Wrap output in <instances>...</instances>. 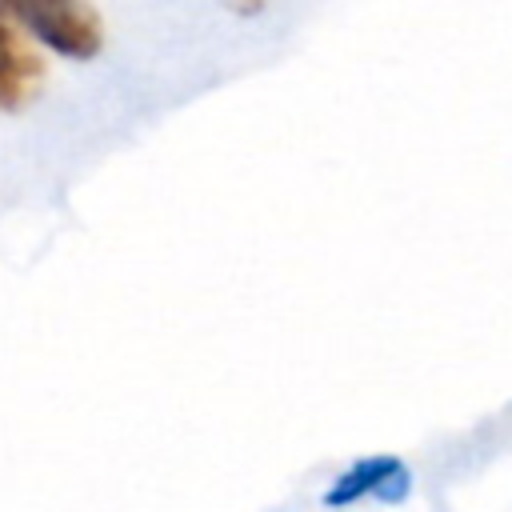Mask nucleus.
Masks as SVG:
<instances>
[{"mask_svg": "<svg viewBox=\"0 0 512 512\" xmlns=\"http://www.w3.org/2000/svg\"><path fill=\"white\" fill-rule=\"evenodd\" d=\"M44 76H48V64L40 48L0 4V108L20 112L24 104H32L36 92L44 88Z\"/></svg>", "mask_w": 512, "mask_h": 512, "instance_id": "nucleus-2", "label": "nucleus"}, {"mask_svg": "<svg viewBox=\"0 0 512 512\" xmlns=\"http://www.w3.org/2000/svg\"><path fill=\"white\" fill-rule=\"evenodd\" d=\"M4 12L32 40H44L48 48L72 60H88L104 44V20L84 0H16V4H4Z\"/></svg>", "mask_w": 512, "mask_h": 512, "instance_id": "nucleus-1", "label": "nucleus"}]
</instances>
